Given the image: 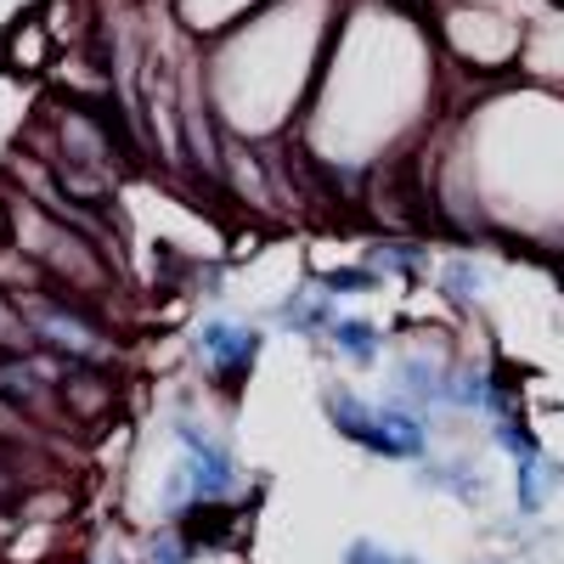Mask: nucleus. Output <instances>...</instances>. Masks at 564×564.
<instances>
[{
	"instance_id": "f257e3e1",
	"label": "nucleus",
	"mask_w": 564,
	"mask_h": 564,
	"mask_svg": "<svg viewBox=\"0 0 564 564\" xmlns=\"http://www.w3.org/2000/svg\"><path fill=\"white\" fill-rule=\"evenodd\" d=\"M175 441H181V452H186V463H181V475H175V486H170V508H181V497H193V502H215V497H226L231 486H238V463H231V452L215 441V435H204L198 423H175Z\"/></svg>"
},
{
	"instance_id": "f03ea898",
	"label": "nucleus",
	"mask_w": 564,
	"mask_h": 564,
	"mask_svg": "<svg viewBox=\"0 0 564 564\" xmlns=\"http://www.w3.org/2000/svg\"><path fill=\"white\" fill-rule=\"evenodd\" d=\"M198 356L209 361V372L220 379V390H238V384H243V372H249L254 356H260V327L215 316V322L198 327Z\"/></svg>"
},
{
	"instance_id": "7ed1b4c3",
	"label": "nucleus",
	"mask_w": 564,
	"mask_h": 564,
	"mask_svg": "<svg viewBox=\"0 0 564 564\" xmlns=\"http://www.w3.org/2000/svg\"><path fill=\"white\" fill-rule=\"evenodd\" d=\"M423 446H430V423H423V412H412L401 401H384L367 452H379V457H423Z\"/></svg>"
},
{
	"instance_id": "20e7f679",
	"label": "nucleus",
	"mask_w": 564,
	"mask_h": 564,
	"mask_svg": "<svg viewBox=\"0 0 564 564\" xmlns=\"http://www.w3.org/2000/svg\"><path fill=\"white\" fill-rule=\"evenodd\" d=\"M322 412H327V423H334L345 441H356V446H367V441H372V423H379V406L361 401L356 390H327V395H322Z\"/></svg>"
},
{
	"instance_id": "39448f33",
	"label": "nucleus",
	"mask_w": 564,
	"mask_h": 564,
	"mask_svg": "<svg viewBox=\"0 0 564 564\" xmlns=\"http://www.w3.org/2000/svg\"><path fill=\"white\" fill-rule=\"evenodd\" d=\"M334 294L327 289H300V294H289L276 305V322L282 327H294V334H316V327H334Z\"/></svg>"
},
{
	"instance_id": "423d86ee",
	"label": "nucleus",
	"mask_w": 564,
	"mask_h": 564,
	"mask_svg": "<svg viewBox=\"0 0 564 564\" xmlns=\"http://www.w3.org/2000/svg\"><path fill=\"white\" fill-rule=\"evenodd\" d=\"M327 339H334V350L356 367L379 361V327L361 322V316H334V327H327Z\"/></svg>"
},
{
	"instance_id": "0eeeda50",
	"label": "nucleus",
	"mask_w": 564,
	"mask_h": 564,
	"mask_svg": "<svg viewBox=\"0 0 564 564\" xmlns=\"http://www.w3.org/2000/svg\"><path fill=\"white\" fill-rule=\"evenodd\" d=\"M430 491H452V497H480L486 480L475 475L468 463H423V475H417Z\"/></svg>"
},
{
	"instance_id": "6e6552de",
	"label": "nucleus",
	"mask_w": 564,
	"mask_h": 564,
	"mask_svg": "<svg viewBox=\"0 0 564 564\" xmlns=\"http://www.w3.org/2000/svg\"><path fill=\"white\" fill-rule=\"evenodd\" d=\"M441 289H446L457 305H468V300H480V289H486V271H480L475 260H452V265L441 271Z\"/></svg>"
},
{
	"instance_id": "1a4fd4ad",
	"label": "nucleus",
	"mask_w": 564,
	"mask_h": 564,
	"mask_svg": "<svg viewBox=\"0 0 564 564\" xmlns=\"http://www.w3.org/2000/svg\"><path fill=\"white\" fill-rule=\"evenodd\" d=\"M367 265H372V271H390V276H412V271L423 265V249H417V243H384V249H372Z\"/></svg>"
},
{
	"instance_id": "9d476101",
	"label": "nucleus",
	"mask_w": 564,
	"mask_h": 564,
	"mask_svg": "<svg viewBox=\"0 0 564 564\" xmlns=\"http://www.w3.org/2000/svg\"><path fill=\"white\" fill-rule=\"evenodd\" d=\"M372 282H379V271H372V265H345V271H327V276H322V289L339 300V294H367Z\"/></svg>"
},
{
	"instance_id": "9b49d317",
	"label": "nucleus",
	"mask_w": 564,
	"mask_h": 564,
	"mask_svg": "<svg viewBox=\"0 0 564 564\" xmlns=\"http://www.w3.org/2000/svg\"><path fill=\"white\" fill-rule=\"evenodd\" d=\"M547 502V480H542V457L520 463V513H536Z\"/></svg>"
},
{
	"instance_id": "f8f14e48",
	"label": "nucleus",
	"mask_w": 564,
	"mask_h": 564,
	"mask_svg": "<svg viewBox=\"0 0 564 564\" xmlns=\"http://www.w3.org/2000/svg\"><path fill=\"white\" fill-rule=\"evenodd\" d=\"M345 564H412V558H395V553L379 547V542H350V547H345Z\"/></svg>"
},
{
	"instance_id": "ddd939ff",
	"label": "nucleus",
	"mask_w": 564,
	"mask_h": 564,
	"mask_svg": "<svg viewBox=\"0 0 564 564\" xmlns=\"http://www.w3.org/2000/svg\"><path fill=\"white\" fill-rule=\"evenodd\" d=\"M12 491H18V475H12L7 463H0V497H12Z\"/></svg>"
}]
</instances>
